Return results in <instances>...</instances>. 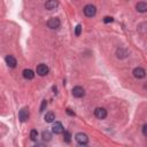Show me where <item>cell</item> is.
Instances as JSON below:
<instances>
[{
  "label": "cell",
  "mask_w": 147,
  "mask_h": 147,
  "mask_svg": "<svg viewBox=\"0 0 147 147\" xmlns=\"http://www.w3.org/2000/svg\"><path fill=\"white\" fill-rule=\"evenodd\" d=\"M75 140H76V142L78 145L85 146V145H87V142H89V137H87L85 133H83V132H78L75 136Z\"/></svg>",
  "instance_id": "obj_1"
},
{
  "label": "cell",
  "mask_w": 147,
  "mask_h": 147,
  "mask_svg": "<svg viewBox=\"0 0 147 147\" xmlns=\"http://www.w3.org/2000/svg\"><path fill=\"white\" fill-rule=\"evenodd\" d=\"M60 25H61V21H60V18H57V17H51L47 21V26L49 29H52V30H55V29L60 28Z\"/></svg>",
  "instance_id": "obj_2"
},
{
  "label": "cell",
  "mask_w": 147,
  "mask_h": 147,
  "mask_svg": "<svg viewBox=\"0 0 147 147\" xmlns=\"http://www.w3.org/2000/svg\"><path fill=\"white\" fill-rule=\"evenodd\" d=\"M96 13H97V8L93 5H86L84 7V14L87 17H93L96 15Z\"/></svg>",
  "instance_id": "obj_3"
},
{
  "label": "cell",
  "mask_w": 147,
  "mask_h": 147,
  "mask_svg": "<svg viewBox=\"0 0 147 147\" xmlns=\"http://www.w3.org/2000/svg\"><path fill=\"white\" fill-rule=\"evenodd\" d=\"M94 116L99 120H103L107 117V110L102 107H98L94 109Z\"/></svg>",
  "instance_id": "obj_4"
},
{
  "label": "cell",
  "mask_w": 147,
  "mask_h": 147,
  "mask_svg": "<svg viewBox=\"0 0 147 147\" xmlns=\"http://www.w3.org/2000/svg\"><path fill=\"white\" fill-rule=\"evenodd\" d=\"M36 71H37V74H38L39 76L44 77V76H46V75L48 74L49 69H48V67H47L46 65H44V63H40V65H38V66H37V69H36Z\"/></svg>",
  "instance_id": "obj_5"
},
{
  "label": "cell",
  "mask_w": 147,
  "mask_h": 147,
  "mask_svg": "<svg viewBox=\"0 0 147 147\" xmlns=\"http://www.w3.org/2000/svg\"><path fill=\"white\" fill-rule=\"evenodd\" d=\"M71 92H73V96L75 98H83L85 96V90L82 86H75Z\"/></svg>",
  "instance_id": "obj_6"
},
{
  "label": "cell",
  "mask_w": 147,
  "mask_h": 147,
  "mask_svg": "<svg viewBox=\"0 0 147 147\" xmlns=\"http://www.w3.org/2000/svg\"><path fill=\"white\" fill-rule=\"evenodd\" d=\"M18 119H20L21 122H25L29 119V109H28V107H23L18 111Z\"/></svg>",
  "instance_id": "obj_7"
},
{
  "label": "cell",
  "mask_w": 147,
  "mask_h": 147,
  "mask_svg": "<svg viewBox=\"0 0 147 147\" xmlns=\"http://www.w3.org/2000/svg\"><path fill=\"white\" fill-rule=\"evenodd\" d=\"M52 130H53V132L55 134H60V133H62L65 131L63 125H62L61 122H54L53 125H52Z\"/></svg>",
  "instance_id": "obj_8"
},
{
  "label": "cell",
  "mask_w": 147,
  "mask_h": 147,
  "mask_svg": "<svg viewBox=\"0 0 147 147\" xmlns=\"http://www.w3.org/2000/svg\"><path fill=\"white\" fill-rule=\"evenodd\" d=\"M5 61L7 63V66L9 68H15L16 65H17V61H16V59L13 56V55H7L6 59H5Z\"/></svg>",
  "instance_id": "obj_9"
},
{
  "label": "cell",
  "mask_w": 147,
  "mask_h": 147,
  "mask_svg": "<svg viewBox=\"0 0 147 147\" xmlns=\"http://www.w3.org/2000/svg\"><path fill=\"white\" fill-rule=\"evenodd\" d=\"M57 5H59L57 0H47V1L45 3V8L47 11H53L57 7Z\"/></svg>",
  "instance_id": "obj_10"
},
{
  "label": "cell",
  "mask_w": 147,
  "mask_h": 147,
  "mask_svg": "<svg viewBox=\"0 0 147 147\" xmlns=\"http://www.w3.org/2000/svg\"><path fill=\"white\" fill-rule=\"evenodd\" d=\"M133 76H134L137 79H141V78H144V77L146 76V71H145V69L138 67V68H136V69L133 70Z\"/></svg>",
  "instance_id": "obj_11"
},
{
  "label": "cell",
  "mask_w": 147,
  "mask_h": 147,
  "mask_svg": "<svg viewBox=\"0 0 147 147\" xmlns=\"http://www.w3.org/2000/svg\"><path fill=\"white\" fill-rule=\"evenodd\" d=\"M23 77L28 80H30V79H34L35 77V73L31 70V69H24L23 70Z\"/></svg>",
  "instance_id": "obj_12"
},
{
  "label": "cell",
  "mask_w": 147,
  "mask_h": 147,
  "mask_svg": "<svg viewBox=\"0 0 147 147\" xmlns=\"http://www.w3.org/2000/svg\"><path fill=\"white\" fill-rule=\"evenodd\" d=\"M44 120H45V122H47V123L54 122V120H55V115H54V113H53V111L46 113V115L44 116Z\"/></svg>",
  "instance_id": "obj_13"
},
{
  "label": "cell",
  "mask_w": 147,
  "mask_h": 147,
  "mask_svg": "<svg viewBox=\"0 0 147 147\" xmlns=\"http://www.w3.org/2000/svg\"><path fill=\"white\" fill-rule=\"evenodd\" d=\"M136 8H137V11H138L139 13H145V12L147 11V5H146V3L141 1V3H138V4H137Z\"/></svg>",
  "instance_id": "obj_14"
},
{
  "label": "cell",
  "mask_w": 147,
  "mask_h": 147,
  "mask_svg": "<svg viewBox=\"0 0 147 147\" xmlns=\"http://www.w3.org/2000/svg\"><path fill=\"white\" fill-rule=\"evenodd\" d=\"M62 133H63V140H65L67 144H69V142L71 141V133H70L69 131H63Z\"/></svg>",
  "instance_id": "obj_15"
},
{
  "label": "cell",
  "mask_w": 147,
  "mask_h": 147,
  "mask_svg": "<svg viewBox=\"0 0 147 147\" xmlns=\"http://www.w3.org/2000/svg\"><path fill=\"white\" fill-rule=\"evenodd\" d=\"M42 136H43V139H44L45 141H49V140L52 139V134H51L49 131H44V132L42 133Z\"/></svg>",
  "instance_id": "obj_16"
},
{
  "label": "cell",
  "mask_w": 147,
  "mask_h": 147,
  "mask_svg": "<svg viewBox=\"0 0 147 147\" xmlns=\"http://www.w3.org/2000/svg\"><path fill=\"white\" fill-rule=\"evenodd\" d=\"M37 137H38L37 130H31V132H30V139H31L32 141H36V140H37Z\"/></svg>",
  "instance_id": "obj_17"
},
{
  "label": "cell",
  "mask_w": 147,
  "mask_h": 147,
  "mask_svg": "<svg viewBox=\"0 0 147 147\" xmlns=\"http://www.w3.org/2000/svg\"><path fill=\"white\" fill-rule=\"evenodd\" d=\"M82 25L80 24H77L76 25V28H75V35L78 37V36H80V34H82Z\"/></svg>",
  "instance_id": "obj_18"
},
{
  "label": "cell",
  "mask_w": 147,
  "mask_h": 147,
  "mask_svg": "<svg viewBox=\"0 0 147 147\" xmlns=\"http://www.w3.org/2000/svg\"><path fill=\"white\" fill-rule=\"evenodd\" d=\"M46 107H47V101H46V100H43V102H42V106H40V111H44Z\"/></svg>",
  "instance_id": "obj_19"
},
{
  "label": "cell",
  "mask_w": 147,
  "mask_h": 147,
  "mask_svg": "<svg viewBox=\"0 0 147 147\" xmlns=\"http://www.w3.org/2000/svg\"><path fill=\"white\" fill-rule=\"evenodd\" d=\"M142 134L145 137H147V124H144L142 125Z\"/></svg>",
  "instance_id": "obj_20"
},
{
  "label": "cell",
  "mask_w": 147,
  "mask_h": 147,
  "mask_svg": "<svg viewBox=\"0 0 147 147\" xmlns=\"http://www.w3.org/2000/svg\"><path fill=\"white\" fill-rule=\"evenodd\" d=\"M103 22H105V23H109V22H113V17H110V16H106V17L103 18Z\"/></svg>",
  "instance_id": "obj_21"
},
{
  "label": "cell",
  "mask_w": 147,
  "mask_h": 147,
  "mask_svg": "<svg viewBox=\"0 0 147 147\" xmlns=\"http://www.w3.org/2000/svg\"><path fill=\"white\" fill-rule=\"evenodd\" d=\"M66 111H67V114H68V115H70V116H75V113H74L70 108H67V110H66Z\"/></svg>",
  "instance_id": "obj_22"
}]
</instances>
